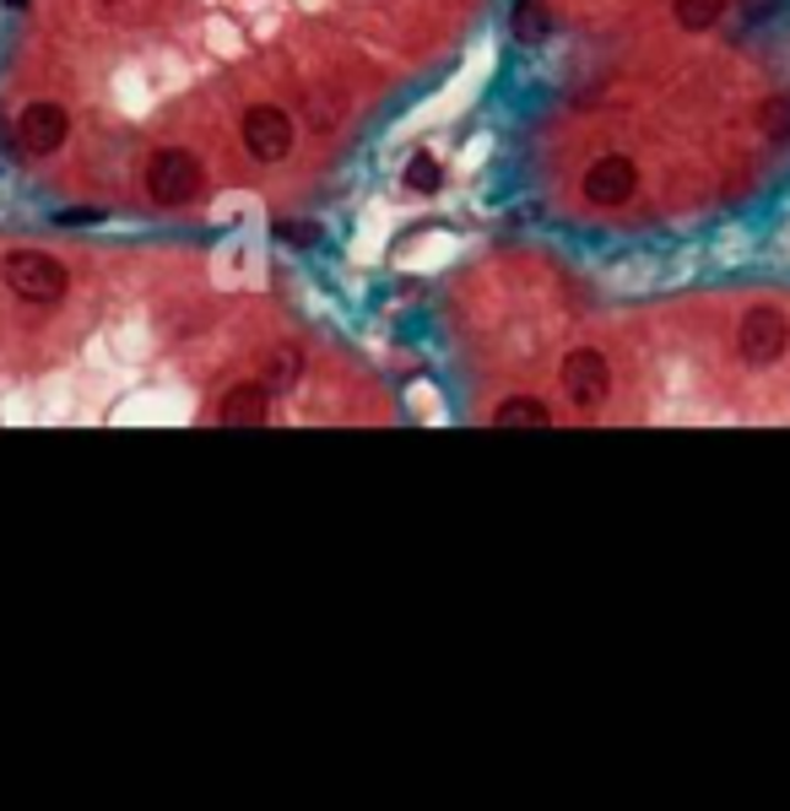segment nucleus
I'll use <instances>...</instances> for the list:
<instances>
[{
    "instance_id": "nucleus-1",
    "label": "nucleus",
    "mask_w": 790,
    "mask_h": 811,
    "mask_svg": "<svg viewBox=\"0 0 790 811\" xmlns=\"http://www.w3.org/2000/svg\"><path fill=\"white\" fill-rule=\"evenodd\" d=\"M0 282H6L11 298H22V303H33V309H49V303H66L71 271H66V260H54L49 249H11V254L0 260Z\"/></svg>"
},
{
    "instance_id": "nucleus-2",
    "label": "nucleus",
    "mask_w": 790,
    "mask_h": 811,
    "mask_svg": "<svg viewBox=\"0 0 790 811\" xmlns=\"http://www.w3.org/2000/svg\"><path fill=\"white\" fill-rule=\"evenodd\" d=\"M11 141H17L22 158H54V152L71 141V109L54 103V98L28 103V109L17 114V124H11Z\"/></svg>"
},
{
    "instance_id": "nucleus-3",
    "label": "nucleus",
    "mask_w": 790,
    "mask_h": 811,
    "mask_svg": "<svg viewBox=\"0 0 790 811\" xmlns=\"http://www.w3.org/2000/svg\"><path fill=\"white\" fill-rule=\"evenodd\" d=\"M98 217H103L98 206H66L54 222H60V228H82V222H98Z\"/></svg>"
},
{
    "instance_id": "nucleus-4",
    "label": "nucleus",
    "mask_w": 790,
    "mask_h": 811,
    "mask_svg": "<svg viewBox=\"0 0 790 811\" xmlns=\"http://www.w3.org/2000/svg\"><path fill=\"white\" fill-rule=\"evenodd\" d=\"M412 184H417V190H433V184H439V179H433V162H428V158L412 162Z\"/></svg>"
}]
</instances>
